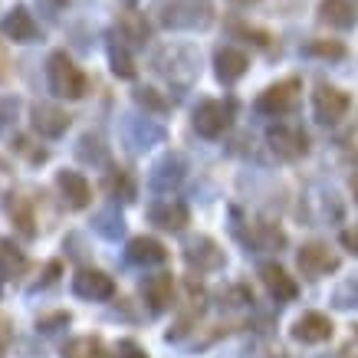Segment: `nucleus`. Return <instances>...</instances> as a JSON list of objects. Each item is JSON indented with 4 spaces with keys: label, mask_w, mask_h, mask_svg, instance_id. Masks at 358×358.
Wrapping results in <instances>:
<instances>
[{
    "label": "nucleus",
    "mask_w": 358,
    "mask_h": 358,
    "mask_svg": "<svg viewBox=\"0 0 358 358\" xmlns=\"http://www.w3.org/2000/svg\"><path fill=\"white\" fill-rule=\"evenodd\" d=\"M56 187H59V194H63L69 210H86L92 204V185L86 181L83 171H73V168L56 171Z\"/></svg>",
    "instance_id": "12"
},
{
    "label": "nucleus",
    "mask_w": 358,
    "mask_h": 358,
    "mask_svg": "<svg viewBox=\"0 0 358 358\" xmlns=\"http://www.w3.org/2000/svg\"><path fill=\"white\" fill-rule=\"evenodd\" d=\"M306 56H319V59H345V46L338 40H313L303 46Z\"/></svg>",
    "instance_id": "30"
},
{
    "label": "nucleus",
    "mask_w": 358,
    "mask_h": 358,
    "mask_svg": "<svg viewBox=\"0 0 358 358\" xmlns=\"http://www.w3.org/2000/svg\"><path fill=\"white\" fill-rule=\"evenodd\" d=\"M234 115H237V106L230 99H204L194 109V131L201 138L214 141L234 125Z\"/></svg>",
    "instance_id": "2"
},
{
    "label": "nucleus",
    "mask_w": 358,
    "mask_h": 358,
    "mask_svg": "<svg viewBox=\"0 0 358 358\" xmlns=\"http://www.w3.org/2000/svg\"><path fill=\"white\" fill-rule=\"evenodd\" d=\"M185 263L197 273H217L227 266V253L214 237L207 234H197L185 243Z\"/></svg>",
    "instance_id": "3"
},
{
    "label": "nucleus",
    "mask_w": 358,
    "mask_h": 358,
    "mask_svg": "<svg viewBox=\"0 0 358 358\" xmlns=\"http://www.w3.org/2000/svg\"><path fill=\"white\" fill-rule=\"evenodd\" d=\"M332 306L336 309H358V273L355 276H348L336 286V293H332Z\"/></svg>",
    "instance_id": "28"
},
{
    "label": "nucleus",
    "mask_w": 358,
    "mask_h": 358,
    "mask_svg": "<svg viewBox=\"0 0 358 358\" xmlns=\"http://www.w3.org/2000/svg\"><path fill=\"white\" fill-rule=\"evenodd\" d=\"M13 152H20L30 164H43L46 158H50V152H46V148H33V141L23 138V135H17V138H13Z\"/></svg>",
    "instance_id": "33"
},
{
    "label": "nucleus",
    "mask_w": 358,
    "mask_h": 358,
    "mask_svg": "<svg viewBox=\"0 0 358 358\" xmlns=\"http://www.w3.org/2000/svg\"><path fill=\"white\" fill-rule=\"evenodd\" d=\"M319 20L336 27V30H352L358 23V13L352 7V0H322L319 3Z\"/></svg>",
    "instance_id": "21"
},
{
    "label": "nucleus",
    "mask_w": 358,
    "mask_h": 358,
    "mask_svg": "<svg viewBox=\"0 0 358 358\" xmlns=\"http://www.w3.org/2000/svg\"><path fill=\"white\" fill-rule=\"evenodd\" d=\"M355 336H358V326H355Z\"/></svg>",
    "instance_id": "43"
},
{
    "label": "nucleus",
    "mask_w": 358,
    "mask_h": 358,
    "mask_svg": "<svg viewBox=\"0 0 358 358\" xmlns=\"http://www.w3.org/2000/svg\"><path fill=\"white\" fill-rule=\"evenodd\" d=\"M73 322V315L69 313H50V315H40L36 319V332H43V336H53L59 329H66Z\"/></svg>",
    "instance_id": "32"
},
{
    "label": "nucleus",
    "mask_w": 358,
    "mask_h": 358,
    "mask_svg": "<svg viewBox=\"0 0 358 358\" xmlns=\"http://www.w3.org/2000/svg\"><path fill=\"white\" fill-rule=\"evenodd\" d=\"M119 33L129 40V43H145V40L152 36V27H148V20H145L141 13L125 10L119 17Z\"/></svg>",
    "instance_id": "26"
},
{
    "label": "nucleus",
    "mask_w": 358,
    "mask_h": 358,
    "mask_svg": "<svg viewBox=\"0 0 358 358\" xmlns=\"http://www.w3.org/2000/svg\"><path fill=\"white\" fill-rule=\"evenodd\" d=\"M253 358H289L282 348H276V345H260L257 352H253Z\"/></svg>",
    "instance_id": "40"
},
{
    "label": "nucleus",
    "mask_w": 358,
    "mask_h": 358,
    "mask_svg": "<svg viewBox=\"0 0 358 358\" xmlns=\"http://www.w3.org/2000/svg\"><path fill=\"white\" fill-rule=\"evenodd\" d=\"M338 240H342V247H345L352 257H358V224H352V227L342 230V237Z\"/></svg>",
    "instance_id": "38"
},
{
    "label": "nucleus",
    "mask_w": 358,
    "mask_h": 358,
    "mask_svg": "<svg viewBox=\"0 0 358 358\" xmlns=\"http://www.w3.org/2000/svg\"><path fill=\"white\" fill-rule=\"evenodd\" d=\"M109 63H112V73L119 79H135V63L129 59V53L122 46H115V43L109 46Z\"/></svg>",
    "instance_id": "31"
},
{
    "label": "nucleus",
    "mask_w": 358,
    "mask_h": 358,
    "mask_svg": "<svg viewBox=\"0 0 358 358\" xmlns=\"http://www.w3.org/2000/svg\"><path fill=\"white\" fill-rule=\"evenodd\" d=\"M59 273H63V263H59V260L46 263V270H43V280L36 282L33 289H43V286H50V282H56V280H59Z\"/></svg>",
    "instance_id": "37"
},
{
    "label": "nucleus",
    "mask_w": 358,
    "mask_h": 358,
    "mask_svg": "<svg viewBox=\"0 0 358 358\" xmlns=\"http://www.w3.org/2000/svg\"><path fill=\"white\" fill-rule=\"evenodd\" d=\"M63 358H109L99 336H79L63 345Z\"/></svg>",
    "instance_id": "24"
},
{
    "label": "nucleus",
    "mask_w": 358,
    "mask_h": 358,
    "mask_svg": "<svg viewBox=\"0 0 358 358\" xmlns=\"http://www.w3.org/2000/svg\"><path fill=\"white\" fill-rule=\"evenodd\" d=\"M92 227H96V234H102L106 240H119L122 230H125V220H122V214L115 210V207H106V210H99L96 214Z\"/></svg>",
    "instance_id": "27"
},
{
    "label": "nucleus",
    "mask_w": 358,
    "mask_h": 358,
    "mask_svg": "<svg viewBox=\"0 0 358 358\" xmlns=\"http://www.w3.org/2000/svg\"><path fill=\"white\" fill-rule=\"evenodd\" d=\"M30 260L10 237H0V280H20Z\"/></svg>",
    "instance_id": "22"
},
{
    "label": "nucleus",
    "mask_w": 358,
    "mask_h": 358,
    "mask_svg": "<svg viewBox=\"0 0 358 358\" xmlns=\"http://www.w3.org/2000/svg\"><path fill=\"white\" fill-rule=\"evenodd\" d=\"M214 66H217V79L224 83V86H234L237 79L247 76L250 69V59L243 50H237V46H220L217 56H214Z\"/></svg>",
    "instance_id": "18"
},
{
    "label": "nucleus",
    "mask_w": 358,
    "mask_h": 358,
    "mask_svg": "<svg viewBox=\"0 0 358 358\" xmlns=\"http://www.w3.org/2000/svg\"><path fill=\"white\" fill-rule=\"evenodd\" d=\"M76 158L86 164H106L109 162V145L102 141V135H83L76 145Z\"/></svg>",
    "instance_id": "25"
},
{
    "label": "nucleus",
    "mask_w": 358,
    "mask_h": 358,
    "mask_svg": "<svg viewBox=\"0 0 358 358\" xmlns=\"http://www.w3.org/2000/svg\"><path fill=\"white\" fill-rule=\"evenodd\" d=\"M332 332H336V326H332V319L326 313H303L289 329V336L296 342H303V345H322V342L332 338Z\"/></svg>",
    "instance_id": "13"
},
{
    "label": "nucleus",
    "mask_w": 358,
    "mask_h": 358,
    "mask_svg": "<svg viewBox=\"0 0 358 358\" xmlns=\"http://www.w3.org/2000/svg\"><path fill=\"white\" fill-rule=\"evenodd\" d=\"M148 220H152L158 230L181 234V230L191 224V210H187V204H181V201L164 197V201H155V204L148 207Z\"/></svg>",
    "instance_id": "15"
},
{
    "label": "nucleus",
    "mask_w": 358,
    "mask_h": 358,
    "mask_svg": "<svg viewBox=\"0 0 358 358\" xmlns=\"http://www.w3.org/2000/svg\"><path fill=\"white\" fill-rule=\"evenodd\" d=\"M266 138H270L273 155L282 158V162H296V158H303L309 152V135L303 129H296V125H276V129H270Z\"/></svg>",
    "instance_id": "11"
},
{
    "label": "nucleus",
    "mask_w": 358,
    "mask_h": 358,
    "mask_svg": "<svg viewBox=\"0 0 358 358\" xmlns=\"http://www.w3.org/2000/svg\"><path fill=\"white\" fill-rule=\"evenodd\" d=\"M352 185H355V191H358V178H355V181H352Z\"/></svg>",
    "instance_id": "42"
},
{
    "label": "nucleus",
    "mask_w": 358,
    "mask_h": 358,
    "mask_svg": "<svg viewBox=\"0 0 358 358\" xmlns=\"http://www.w3.org/2000/svg\"><path fill=\"white\" fill-rule=\"evenodd\" d=\"M0 33L7 36V40H13V43H40L43 40V33H40V23L33 20V13L23 7V3H17L3 20H0Z\"/></svg>",
    "instance_id": "9"
},
{
    "label": "nucleus",
    "mask_w": 358,
    "mask_h": 358,
    "mask_svg": "<svg viewBox=\"0 0 358 358\" xmlns=\"http://www.w3.org/2000/svg\"><path fill=\"white\" fill-rule=\"evenodd\" d=\"M115 358H148V355H145V348H141L135 338H119V345H115Z\"/></svg>",
    "instance_id": "35"
},
{
    "label": "nucleus",
    "mask_w": 358,
    "mask_h": 358,
    "mask_svg": "<svg viewBox=\"0 0 358 358\" xmlns=\"http://www.w3.org/2000/svg\"><path fill=\"white\" fill-rule=\"evenodd\" d=\"M135 102H138L145 112H152V115H164V112L171 109V106H168V99H164L158 89H152V86L135 89Z\"/></svg>",
    "instance_id": "29"
},
{
    "label": "nucleus",
    "mask_w": 358,
    "mask_h": 358,
    "mask_svg": "<svg viewBox=\"0 0 358 358\" xmlns=\"http://www.w3.org/2000/svg\"><path fill=\"white\" fill-rule=\"evenodd\" d=\"M185 174H187V158L178 152H168L148 171V187L158 191V194H168V191H174V187L185 181Z\"/></svg>",
    "instance_id": "7"
},
{
    "label": "nucleus",
    "mask_w": 358,
    "mask_h": 358,
    "mask_svg": "<svg viewBox=\"0 0 358 358\" xmlns=\"http://www.w3.org/2000/svg\"><path fill=\"white\" fill-rule=\"evenodd\" d=\"M234 3H240V7H247V3H257V0H234Z\"/></svg>",
    "instance_id": "41"
},
{
    "label": "nucleus",
    "mask_w": 358,
    "mask_h": 358,
    "mask_svg": "<svg viewBox=\"0 0 358 358\" xmlns=\"http://www.w3.org/2000/svg\"><path fill=\"white\" fill-rule=\"evenodd\" d=\"M125 257L135 266H162L168 260V250H164L162 240L155 237H131L129 247H125Z\"/></svg>",
    "instance_id": "19"
},
{
    "label": "nucleus",
    "mask_w": 358,
    "mask_h": 358,
    "mask_svg": "<svg viewBox=\"0 0 358 358\" xmlns=\"http://www.w3.org/2000/svg\"><path fill=\"white\" fill-rule=\"evenodd\" d=\"M164 23L174 30H194V27H207L210 23V7L197 3V0H171L164 7Z\"/></svg>",
    "instance_id": "10"
},
{
    "label": "nucleus",
    "mask_w": 358,
    "mask_h": 358,
    "mask_svg": "<svg viewBox=\"0 0 358 358\" xmlns=\"http://www.w3.org/2000/svg\"><path fill=\"white\" fill-rule=\"evenodd\" d=\"M299 92H303V83L299 79H282L276 86H270L257 99V109L263 115H273V119H282V115H289V112L299 109Z\"/></svg>",
    "instance_id": "4"
},
{
    "label": "nucleus",
    "mask_w": 358,
    "mask_h": 358,
    "mask_svg": "<svg viewBox=\"0 0 358 358\" xmlns=\"http://www.w3.org/2000/svg\"><path fill=\"white\" fill-rule=\"evenodd\" d=\"M46 83L53 89V96H59V99H83L89 89L86 73L73 63V56L66 53V50L50 53V59H46Z\"/></svg>",
    "instance_id": "1"
},
{
    "label": "nucleus",
    "mask_w": 358,
    "mask_h": 358,
    "mask_svg": "<svg viewBox=\"0 0 358 358\" xmlns=\"http://www.w3.org/2000/svg\"><path fill=\"white\" fill-rule=\"evenodd\" d=\"M260 280H263V286L270 289V296L276 299V303H293L296 296H299V282L282 270L280 263H263Z\"/></svg>",
    "instance_id": "16"
},
{
    "label": "nucleus",
    "mask_w": 358,
    "mask_h": 358,
    "mask_svg": "<svg viewBox=\"0 0 358 358\" xmlns=\"http://www.w3.org/2000/svg\"><path fill=\"white\" fill-rule=\"evenodd\" d=\"M10 220L13 227H17V234H20L23 240H33L40 230H36V214H33V197L27 194H10Z\"/></svg>",
    "instance_id": "20"
},
{
    "label": "nucleus",
    "mask_w": 358,
    "mask_h": 358,
    "mask_svg": "<svg viewBox=\"0 0 358 358\" xmlns=\"http://www.w3.org/2000/svg\"><path fill=\"white\" fill-rule=\"evenodd\" d=\"M141 296L152 306V313H164L174 303V276L171 273H155L141 280Z\"/></svg>",
    "instance_id": "17"
},
{
    "label": "nucleus",
    "mask_w": 358,
    "mask_h": 358,
    "mask_svg": "<svg viewBox=\"0 0 358 358\" xmlns=\"http://www.w3.org/2000/svg\"><path fill=\"white\" fill-rule=\"evenodd\" d=\"M36 7H40L46 17H56V13L66 7V0H36Z\"/></svg>",
    "instance_id": "39"
},
{
    "label": "nucleus",
    "mask_w": 358,
    "mask_h": 358,
    "mask_svg": "<svg viewBox=\"0 0 358 358\" xmlns=\"http://www.w3.org/2000/svg\"><path fill=\"white\" fill-rule=\"evenodd\" d=\"M250 243L257 250H282L286 247V230L273 220H253L250 224Z\"/></svg>",
    "instance_id": "23"
},
{
    "label": "nucleus",
    "mask_w": 358,
    "mask_h": 358,
    "mask_svg": "<svg viewBox=\"0 0 358 358\" xmlns=\"http://www.w3.org/2000/svg\"><path fill=\"white\" fill-rule=\"evenodd\" d=\"M296 263H299V273L309 276V280H322V276L338 270V257L329 250V243H319V240L303 243L299 253H296Z\"/></svg>",
    "instance_id": "5"
},
{
    "label": "nucleus",
    "mask_w": 358,
    "mask_h": 358,
    "mask_svg": "<svg viewBox=\"0 0 358 358\" xmlns=\"http://www.w3.org/2000/svg\"><path fill=\"white\" fill-rule=\"evenodd\" d=\"M109 191H112V194H119V191H122V201H131V197H135V185H131L129 171L112 174V178H109Z\"/></svg>",
    "instance_id": "34"
},
{
    "label": "nucleus",
    "mask_w": 358,
    "mask_h": 358,
    "mask_svg": "<svg viewBox=\"0 0 358 358\" xmlns=\"http://www.w3.org/2000/svg\"><path fill=\"white\" fill-rule=\"evenodd\" d=\"M17 109H20V102L10 96H0V131L7 129L13 122V115H17Z\"/></svg>",
    "instance_id": "36"
},
{
    "label": "nucleus",
    "mask_w": 358,
    "mask_h": 358,
    "mask_svg": "<svg viewBox=\"0 0 358 358\" xmlns=\"http://www.w3.org/2000/svg\"><path fill=\"white\" fill-rule=\"evenodd\" d=\"M30 129L40 138H63L69 129V115L50 102H36V106H30Z\"/></svg>",
    "instance_id": "14"
},
{
    "label": "nucleus",
    "mask_w": 358,
    "mask_h": 358,
    "mask_svg": "<svg viewBox=\"0 0 358 358\" xmlns=\"http://www.w3.org/2000/svg\"><path fill=\"white\" fill-rule=\"evenodd\" d=\"M348 106H352V99L342 92V89L329 86V83H319L313 92V109H315V119L322 122V125H336V122L345 119Z\"/></svg>",
    "instance_id": "6"
},
{
    "label": "nucleus",
    "mask_w": 358,
    "mask_h": 358,
    "mask_svg": "<svg viewBox=\"0 0 358 358\" xmlns=\"http://www.w3.org/2000/svg\"><path fill=\"white\" fill-rule=\"evenodd\" d=\"M73 293H76L79 299H86V303H106V299L115 296V282L102 270L83 266V270H76V276H73Z\"/></svg>",
    "instance_id": "8"
}]
</instances>
